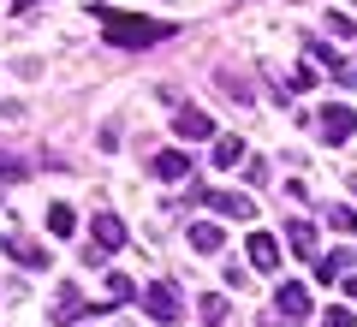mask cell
<instances>
[{"label": "cell", "mask_w": 357, "mask_h": 327, "mask_svg": "<svg viewBox=\"0 0 357 327\" xmlns=\"http://www.w3.org/2000/svg\"><path fill=\"white\" fill-rule=\"evenodd\" d=\"M310 60H316V66H321V72H328V77H333V84H357V66H351V60H345V54H340V48H333V42H310Z\"/></svg>", "instance_id": "cell-7"}, {"label": "cell", "mask_w": 357, "mask_h": 327, "mask_svg": "<svg viewBox=\"0 0 357 327\" xmlns=\"http://www.w3.org/2000/svg\"><path fill=\"white\" fill-rule=\"evenodd\" d=\"M244 161V143L238 137H215V167H238Z\"/></svg>", "instance_id": "cell-18"}, {"label": "cell", "mask_w": 357, "mask_h": 327, "mask_svg": "<svg viewBox=\"0 0 357 327\" xmlns=\"http://www.w3.org/2000/svg\"><path fill=\"white\" fill-rule=\"evenodd\" d=\"M357 315H351V303H333V310H321V327H351Z\"/></svg>", "instance_id": "cell-23"}, {"label": "cell", "mask_w": 357, "mask_h": 327, "mask_svg": "<svg viewBox=\"0 0 357 327\" xmlns=\"http://www.w3.org/2000/svg\"><path fill=\"white\" fill-rule=\"evenodd\" d=\"M0 250L13 256V262H18V268H30V274H42V268H48V262H54V256H48V250H42V244H36V238H24V232H6V238H0Z\"/></svg>", "instance_id": "cell-5"}, {"label": "cell", "mask_w": 357, "mask_h": 327, "mask_svg": "<svg viewBox=\"0 0 357 327\" xmlns=\"http://www.w3.org/2000/svg\"><path fill=\"white\" fill-rule=\"evenodd\" d=\"M286 244H292V256H298V262H316V227H310V220H304V214H292V220H286Z\"/></svg>", "instance_id": "cell-10"}, {"label": "cell", "mask_w": 357, "mask_h": 327, "mask_svg": "<svg viewBox=\"0 0 357 327\" xmlns=\"http://www.w3.org/2000/svg\"><path fill=\"white\" fill-rule=\"evenodd\" d=\"M244 250H250V268H256V274H280V256H286V250H280L274 238H268L262 227L250 232V244H244Z\"/></svg>", "instance_id": "cell-8"}, {"label": "cell", "mask_w": 357, "mask_h": 327, "mask_svg": "<svg viewBox=\"0 0 357 327\" xmlns=\"http://www.w3.org/2000/svg\"><path fill=\"white\" fill-rule=\"evenodd\" d=\"M107 291H114V298H119V310H126V303L137 298V286H131V280L119 274V268H114V274H107Z\"/></svg>", "instance_id": "cell-21"}, {"label": "cell", "mask_w": 357, "mask_h": 327, "mask_svg": "<svg viewBox=\"0 0 357 327\" xmlns=\"http://www.w3.org/2000/svg\"><path fill=\"white\" fill-rule=\"evenodd\" d=\"M149 173L161 178V185H178V178H191V155L167 149V155H155V161H149Z\"/></svg>", "instance_id": "cell-12"}, {"label": "cell", "mask_w": 357, "mask_h": 327, "mask_svg": "<svg viewBox=\"0 0 357 327\" xmlns=\"http://www.w3.org/2000/svg\"><path fill=\"white\" fill-rule=\"evenodd\" d=\"M173 131H178L185 143H197V137H215V119L197 114V107H178V114H173Z\"/></svg>", "instance_id": "cell-11"}, {"label": "cell", "mask_w": 357, "mask_h": 327, "mask_svg": "<svg viewBox=\"0 0 357 327\" xmlns=\"http://www.w3.org/2000/svg\"><path fill=\"white\" fill-rule=\"evenodd\" d=\"M126 220H119V214H96V244H102V250H126Z\"/></svg>", "instance_id": "cell-14"}, {"label": "cell", "mask_w": 357, "mask_h": 327, "mask_svg": "<svg viewBox=\"0 0 357 327\" xmlns=\"http://www.w3.org/2000/svg\"><path fill=\"white\" fill-rule=\"evenodd\" d=\"M89 310H119V298H102V303H89V298H84L77 286H66L60 298H54V310H48V315H54V321L66 327V321H77V315H89Z\"/></svg>", "instance_id": "cell-4"}, {"label": "cell", "mask_w": 357, "mask_h": 327, "mask_svg": "<svg viewBox=\"0 0 357 327\" xmlns=\"http://www.w3.org/2000/svg\"><path fill=\"white\" fill-rule=\"evenodd\" d=\"M328 36H340V42L357 36V18H351V13H328Z\"/></svg>", "instance_id": "cell-22"}, {"label": "cell", "mask_w": 357, "mask_h": 327, "mask_svg": "<svg viewBox=\"0 0 357 327\" xmlns=\"http://www.w3.org/2000/svg\"><path fill=\"white\" fill-rule=\"evenodd\" d=\"M274 310H280L286 321H304V315H310V286H298V280H280V291H274Z\"/></svg>", "instance_id": "cell-9"}, {"label": "cell", "mask_w": 357, "mask_h": 327, "mask_svg": "<svg viewBox=\"0 0 357 327\" xmlns=\"http://www.w3.org/2000/svg\"><path fill=\"white\" fill-rule=\"evenodd\" d=\"M89 13H102L107 48H155V42L173 36V24H167V18H131V13H107V6H89Z\"/></svg>", "instance_id": "cell-1"}, {"label": "cell", "mask_w": 357, "mask_h": 327, "mask_svg": "<svg viewBox=\"0 0 357 327\" xmlns=\"http://www.w3.org/2000/svg\"><path fill=\"white\" fill-rule=\"evenodd\" d=\"M48 232H54V238H72V232H77L72 202H54V208H48Z\"/></svg>", "instance_id": "cell-16"}, {"label": "cell", "mask_w": 357, "mask_h": 327, "mask_svg": "<svg viewBox=\"0 0 357 327\" xmlns=\"http://www.w3.org/2000/svg\"><path fill=\"white\" fill-rule=\"evenodd\" d=\"M185 238H191V250H203V256H220V250H227V232H220V220H197Z\"/></svg>", "instance_id": "cell-13"}, {"label": "cell", "mask_w": 357, "mask_h": 327, "mask_svg": "<svg viewBox=\"0 0 357 327\" xmlns=\"http://www.w3.org/2000/svg\"><path fill=\"white\" fill-rule=\"evenodd\" d=\"M197 315H203V327H220V321H227V315H232V303H227V298H215V291H208V298L197 303Z\"/></svg>", "instance_id": "cell-17"}, {"label": "cell", "mask_w": 357, "mask_h": 327, "mask_svg": "<svg viewBox=\"0 0 357 327\" xmlns=\"http://www.w3.org/2000/svg\"><path fill=\"white\" fill-rule=\"evenodd\" d=\"M13 6H18V13H36V6H42V0H13Z\"/></svg>", "instance_id": "cell-25"}, {"label": "cell", "mask_w": 357, "mask_h": 327, "mask_svg": "<svg viewBox=\"0 0 357 327\" xmlns=\"http://www.w3.org/2000/svg\"><path fill=\"white\" fill-rule=\"evenodd\" d=\"M203 202L220 214V220H256V202L244 190H203Z\"/></svg>", "instance_id": "cell-6"}, {"label": "cell", "mask_w": 357, "mask_h": 327, "mask_svg": "<svg viewBox=\"0 0 357 327\" xmlns=\"http://www.w3.org/2000/svg\"><path fill=\"white\" fill-rule=\"evenodd\" d=\"M345 298H357V274H351V280H345Z\"/></svg>", "instance_id": "cell-26"}, {"label": "cell", "mask_w": 357, "mask_h": 327, "mask_svg": "<svg viewBox=\"0 0 357 327\" xmlns=\"http://www.w3.org/2000/svg\"><path fill=\"white\" fill-rule=\"evenodd\" d=\"M328 220H333V232H345V238H357V208H345V202H333V208H328Z\"/></svg>", "instance_id": "cell-19"}, {"label": "cell", "mask_w": 357, "mask_h": 327, "mask_svg": "<svg viewBox=\"0 0 357 327\" xmlns=\"http://www.w3.org/2000/svg\"><path fill=\"white\" fill-rule=\"evenodd\" d=\"M137 298H143V310H149V321H161V327L185 321V298H178L173 280H155V286H143Z\"/></svg>", "instance_id": "cell-2"}, {"label": "cell", "mask_w": 357, "mask_h": 327, "mask_svg": "<svg viewBox=\"0 0 357 327\" xmlns=\"http://www.w3.org/2000/svg\"><path fill=\"white\" fill-rule=\"evenodd\" d=\"M18 178H30V161H18V155H0V185H18Z\"/></svg>", "instance_id": "cell-20"}, {"label": "cell", "mask_w": 357, "mask_h": 327, "mask_svg": "<svg viewBox=\"0 0 357 327\" xmlns=\"http://www.w3.org/2000/svg\"><path fill=\"white\" fill-rule=\"evenodd\" d=\"M316 131H321V143H345V137L357 131V107H345V101L321 107V114H316Z\"/></svg>", "instance_id": "cell-3"}, {"label": "cell", "mask_w": 357, "mask_h": 327, "mask_svg": "<svg viewBox=\"0 0 357 327\" xmlns=\"http://www.w3.org/2000/svg\"><path fill=\"white\" fill-rule=\"evenodd\" d=\"M357 268V250H333V256H316V280H340Z\"/></svg>", "instance_id": "cell-15"}, {"label": "cell", "mask_w": 357, "mask_h": 327, "mask_svg": "<svg viewBox=\"0 0 357 327\" xmlns=\"http://www.w3.org/2000/svg\"><path fill=\"white\" fill-rule=\"evenodd\" d=\"M262 327H298V321H286V315L274 310V315H262Z\"/></svg>", "instance_id": "cell-24"}]
</instances>
